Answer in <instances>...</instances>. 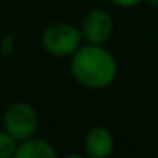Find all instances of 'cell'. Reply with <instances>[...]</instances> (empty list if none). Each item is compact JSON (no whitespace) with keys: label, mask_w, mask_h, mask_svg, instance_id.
I'll return each instance as SVG.
<instances>
[{"label":"cell","mask_w":158,"mask_h":158,"mask_svg":"<svg viewBox=\"0 0 158 158\" xmlns=\"http://www.w3.org/2000/svg\"><path fill=\"white\" fill-rule=\"evenodd\" d=\"M70 73L83 89L104 90L117 78V60L104 44H82L70 56Z\"/></svg>","instance_id":"1"},{"label":"cell","mask_w":158,"mask_h":158,"mask_svg":"<svg viewBox=\"0 0 158 158\" xmlns=\"http://www.w3.org/2000/svg\"><path fill=\"white\" fill-rule=\"evenodd\" d=\"M83 43L82 29L70 22H53L41 34L44 51L55 58H70Z\"/></svg>","instance_id":"2"},{"label":"cell","mask_w":158,"mask_h":158,"mask_svg":"<svg viewBox=\"0 0 158 158\" xmlns=\"http://www.w3.org/2000/svg\"><path fill=\"white\" fill-rule=\"evenodd\" d=\"M39 127V114L29 102H12L2 116V129L15 138L17 141H24L27 138L36 136Z\"/></svg>","instance_id":"3"},{"label":"cell","mask_w":158,"mask_h":158,"mask_svg":"<svg viewBox=\"0 0 158 158\" xmlns=\"http://www.w3.org/2000/svg\"><path fill=\"white\" fill-rule=\"evenodd\" d=\"M82 36L83 41L90 44H106L114 32V19L106 9H92L82 19Z\"/></svg>","instance_id":"4"},{"label":"cell","mask_w":158,"mask_h":158,"mask_svg":"<svg viewBox=\"0 0 158 158\" xmlns=\"http://www.w3.org/2000/svg\"><path fill=\"white\" fill-rule=\"evenodd\" d=\"M116 150V138L106 126H94L83 138V153L89 158H110Z\"/></svg>","instance_id":"5"},{"label":"cell","mask_w":158,"mask_h":158,"mask_svg":"<svg viewBox=\"0 0 158 158\" xmlns=\"http://www.w3.org/2000/svg\"><path fill=\"white\" fill-rule=\"evenodd\" d=\"M14 158H60V156L56 148L48 139L32 136L24 141H19Z\"/></svg>","instance_id":"6"},{"label":"cell","mask_w":158,"mask_h":158,"mask_svg":"<svg viewBox=\"0 0 158 158\" xmlns=\"http://www.w3.org/2000/svg\"><path fill=\"white\" fill-rule=\"evenodd\" d=\"M19 141L5 129H0V158H14Z\"/></svg>","instance_id":"7"},{"label":"cell","mask_w":158,"mask_h":158,"mask_svg":"<svg viewBox=\"0 0 158 158\" xmlns=\"http://www.w3.org/2000/svg\"><path fill=\"white\" fill-rule=\"evenodd\" d=\"M14 48H15V36L12 32H9L0 41V53L2 55H10L14 51Z\"/></svg>","instance_id":"8"},{"label":"cell","mask_w":158,"mask_h":158,"mask_svg":"<svg viewBox=\"0 0 158 158\" xmlns=\"http://www.w3.org/2000/svg\"><path fill=\"white\" fill-rule=\"evenodd\" d=\"M109 2L121 9H131V7H138L139 4H143L144 0H109Z\"/></svg>","instance_id":"9"},{"label":"cell","mask_w":158,"mask_h":158,"mask_svg":"<svg viewBox=\"0 0 158 158\" xmlns=\"http://www.w3.org/2000/svg\"><path fill=\"white\" fill-rule=\"evenodd\" d=\"M61 158H89L85 153H68V155H65V156H61Z\"/></svg>","instance_id":"10"},{"label":"cell","mask_w":158,"mask_h":158,"mask_svg":"<svg viewBox=\"0 0 158 158\" xmlns=\"http://www.w3.org/2000/svg\"><path fill=\"white\" fill-rule=\"evenodd\" d=\"M144 4L151 5V7H158V0H144Z\"/></svg>","instance_id":"11"},{"label":"cell","mask_w":158,"mask_h":158,"mask_svg":"<svg viewBox=\"0 0 158 158\" xmlns=\"http://www.w3.org/2000/svg\"><path fill=\"white\" fill-rule=\"evenodd\" d=\"M155 158H158V153H156V156H155Z\"/></svg>","instance_id":"12"}]
</instances>
